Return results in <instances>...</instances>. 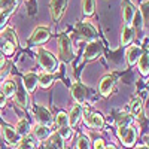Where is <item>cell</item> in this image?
<instances>
[{"label": "cell", "mask_w": 149, "mask_h": 149, "mask_svg": "<svg viewBox=\"0 0 149 149\" xmlns=\"http://www.w3.org/2000/svg\"><path fill=\"white\" fill-rule=\"evenodd\" d=\"M37 60H39V64L46 73H54L58 67L57 58L43 48H39V51H37Z\"/></svg>", "instance_id": "obj_1"}, {"label": "cell", "mask_w": 149, "mask_h": 149, "mask_svg": "<svg viewBox=\"0 0 149 149\" xmlns=\"http://www.w3.org/2000/svg\"><path fill=\"white\" fill-rule=\"evenodd\" d=\"M58 54H60V58L66 61V63L72 61L73 58V46L67 34H61L58 37Z\"/></svg>", "instance_id": "obj_2"}, {"label": "cell", "mask_w": 149, "mask_h": 149, "mask_svg": "<svg viewBox=\"0 0 149 149\" xmlns=\"http://www.w3.org/2000/svg\"><path fill=\"white\" fill-rule=\"evenodd\" d=\"M116 133H118V137L121 139V142H122V145H124V146H127V148L134 146L136 139H137V133H136L134 127H131V125L118 127Z\"/></svg>", "instance_id": "obj_3"}, {"label": "cell", "mask_w": 149, "mask_h": 149, "mask_svg": "<svg viewBox=\"0 0 149 149\" xmlns=\"http://www.w3.org/2000/svg\"><path fill=\"white\" fill-rule=\"evenodd\" d=\"M82 118L85 121V124L91 128H97L100 130L103 128L104 125V119H103V115L98 113V112H93V110H85L82 113Z\"/></svg>", "instance_id": "obj_4"}, {"label": "cell", "mask_w": 149, "mask_h": 149, "mask_svg": "<svg viewBox=\"0 0 149 149\" xmlns=\"http://www.w3.org/2000/svg\"><path fill=\"white\" fill-rule=\"evenodd\" d=\"M103 54V45L100 40H91L86 43L85 52H84V58L85 61H93L95 58H98Z\"/></svg>", "instance_id": "obj_5"}, {"label": "cell", "mask_w": 149, "mask_h": 149, "mask_svg": "<svg viewBox=\"0 0 149 149\" xmlns=\"http://www.w3.org/2000/svg\"><path fill=\"white\" fill-rule=\"evenodd\" d=\"M115 86H116V76L115 74H106L98 84V91H100L102 95L107 97L115 90Z\"/></svg>", "instance_id": "obj_6"}, {"label": "cell", "mask_w": 149, "mask_h": 149, "mask_svg": "<svg viewBox=\"0 0 149 149\" xmlns=\"http://www.w3.org/2000/svg\"><path fill=\"white\" fill-rule=\"evenodd\" d=\"M34 116H36V119H37V122L39 124H42V125H46V127H49L51 124L54 122V119H52V115H51V112H49L46 107H43V106H34Z\"/></svg>", "instance_id": "obj_7"}, {"label": "cell", "mask_w": 149, "mask_h": 149, "mask_svg": "<svg viewBox=\"0 0 149 149\" xmlns=\"http://www.w3.org/2000/svg\"><path fill=\"white\" fill-rule=\"evenodd\" d=\"M76 30L79 33V36L82 39H86V40H95V36H97V30L94 29L93 24L90 22H79L76 26Z\"/></svg>", "instance_id": "obj_8"}, {"label": "cell", "mask_w": 149, "mask_h": 149, "mask_svg": "<svg viewBox=\"0 0 149 149\" xmlns=\"http://www.w3.org/2000/svg\"><path fill=\"white\" fill-rule=\"evenodd\" d=\"M66 6H67V0H51L49 8H51V15H52L54 21H58L63 17Z\"/></svg>", "instance_id": "obj_9"}, {"label": "cell", "mask_w": 149, "mask_h": 149, "mask_svg": "<svg viewBox=\"0 0 149 149\" xmlns=\"http://www.w3.org/2000/svg\"><path fill=\"white\" fill-rule=\"evenodd\" d=\"M48 39H49V29L45 26L36 27L34 31L31 33V43L40 45V43H45Z\"/></svg>", "instance_id": "obj_10"}, {"label": "cell", "mask_w": 149, "mask_h": 149, "mask_svg": "<svg viewBox=\"0 0 149 149\" xmlns=\"http://www.w3.org/2000/svg\"><path fill=\"white\" fill-rule=\"evenodd\" d=\"M72 97L74 98V100L78 102V104H84L86 102V88H85V85L76 82V84H73L72 85Z\"/></svg>", "instance_id": "obj_11"}, {"label": "cell", "mask_w": 149, "mask_h": 149, "mask_svg": "<svg viewBox=\"0 0 149 149\" xmlns=\"http://www.w3.org/2000/svg\"><path fill=\"white\" fill-rule=\"evenodd\" d=\"M37 79H39V76L34 73V72H29L24 74L22 78V84H24V88L27 90V93H33L36 90L37 86Z\"/></svg>", "instance_id": "obj_12"}, {"label": "cell", "mask_w": 149, "mask_h": 149, "mask_svg": "<svg viewBox=\"0 0 149 149\" xmlns=\"http://www.w3.org/2000/svg\"><path fill=\"white\" fill-rule=\"evenodd\" d=\"M140 55H142V49H140V46H137V45H133V46H130V48L127 49V52H125L127 63H128L130 66L137 64V61H139Z\"/></svg>", "instance_id": "obj_13"}, {"label": "cell", "mask_w": 149, "mask_h": 149, "mask_svg": "<svg viewBox=\"0 0 149 149\" xmlns=\"http://www.w3.org/2000/svg\"><path fill=\"white\" fill-rule=\"evenodd\" d=\"M142 109H143V100L142 97H134L130 102V115L133 118H140L142 115Z\"/></svg>", "instance_id": "obj_14"}, {"label": "cell", "mask_w": 149, "mask_h": 149, "mask_svg": "<svg viewBox=\"0 0 149 149\" xmlns=\"http://www.w3.org/2000/svg\"><path fill=\"white\" fill-rule=\"evenodd\" d=\"M134 15H136L134 8L128 2H124L122 3V17H124V22H125V26H131V22L134 21Z\"/></svg>", "instance_id": "obj_15"}, {"label": "cell", "mask_w": 149, "mask_h": 149, "mask_svg": "<svg viewBox=\"0 0 149 149\" xmlns=\"http://www.w3.org/2000/svg\"><path fill=\"white\" fill-rule=\"evenodd\" d=\"M33 134L37 140H48V137L51 136V130L46 125H42V124H37V125L33 128Z\"/></svg>", "instance_id": "obj_16"}, {"label": "cell", "mask_w": 149, "mask_h": 149, "mask_svg": "<svg viewBox=\"0 0 149 149\" xmlns=\"http://www.w3.org/2000/svg\"><path fill=\"white\" fill-rule=\"evenodd\" d=\"M134 29L131 27V26H124V29H122V33H121V45L122 46H127V45H130L131 42H133V39H134Z\"/></svg>", "instance_id": "obj_17"}, {"label": "cell", "mask_w": 149, "mask_h": 149, "mask_svg": "<svg viewBox=\"0 0 149 149\" xmlns=\"http://www.w3.org/2000/svg\"><path fill=\"white\" fill-rule=\"evenodd\" d=\"M67 116H69V125L70 127H74L79 122L81 116H82V107H81V104H74Z\"/></svg>", "instance_id": "obj_18"}, {"label": "cell", "mask_w": 149, "mask_h": 149, "mask_svg": "<svg viewBox=\"0 0 149 149\" xmlns=\"http://www.w3.org/2000/svg\"><path fill=\"white\" fill-rule=\"evenodd\" d=\"M3 136H5L6 142L10 143V145H17V143L19 142L18 133L15 131V128H12V127H9V125H5V127H3Z\"/></svg>", "instance_id": "obj_19"}, {"label": "cell", "mask_w": 149, "mask_h": 149, "mask_svg": "<svg viewBox=\"0 0 149 149\" xmlns=\"http://www.w3.org/2000/svg\"><path fill=\"white\" fill-rule=\"evenodd\" d=\"M0 37H2L3 40H6V42H10L12 45H15V46H17V43H18L17 36H15V30L12 29V27H6L5 30H2V33H0Z\"/></svg>", "instance_id": "obj_20"}, {"label": "cell", "mask_w": 149, "mask_h": 149, "mask_svg": "<svg viewBox=\"0 0 149 149\" xmlns=\"http://www.w3.org/2000/svg\"><path fill=\"white\" fill-rule=\"evenodd\" d=\"M3 93L5 97H12L15 93H17V84L14 81H6L3 85H2V90H0Z\"/></svg>", "instance_id": "obj_21"}, {"label": "cell", "mask_w": 149, "mask_h": 149, "mask_svg": "<svg viewBox=\"0 0 149 149\" xmlns=\"http://www.w3.org/2000/svg\"><path fill=\"white\" fill-rule=\"evenodd\" d=\"M137 64H139L140 73L143 74V76H148V73H149V57H148V52H145V54L140 55Z\"/></svg>", "instance_id": "obj_22"}, {"label": "cell", "mask_w": 149, "mask_h": 149, "mask_svg": "<svg viewBox=\"0 0 149 149\" xmlns=\"http://www.w3.org/2000/svg\"><path fill=\"white\" fill-rule=\"evenodd\" d=\"M15 131L18 133V136H27L29 134V131H30V124H29V121L27 119H19L18 122H17V127H15Z\"/></svg>", "instance_id": "obj_23"}, {"label": "cell", "mask_w": 149, "mask_h": 149, "mask_svg": "<svg viewBox=\"0 0 149 149\" xmlns=\"http://www.w3.org/2000/svg\"><path fill=\"white\" fill-rule=\"evenodd\" d=\"M52 82H54V79H52V74L51 73H42V74H39V79H37V84H39L42 88H49V86L52 85Z\"/></svg>", "instance_id": "obj_24"}, {"label": "cell", "mask_w": 149, "mask_h": 149, "mask_svg": "<svg viewBox=\"0 0 149 149\" xmlns=\"http://www.w3.org/2000/svg\"><path fill=\"white\" fill-rule=\"evenodd\" d=\"M36 143H34V137L30 134L24 136V137L19 140V149H34Z\"/></svg>", "instance_id": "obj_25"}, {"label": "cell", "mask_w": 149, "mask_h": 149, "mask_svg": "<svg viewBox=\"0 0 149 149\" xmlns=\"http://www.w3.org/2000/svg\"><path fill=\"white\" fill-rule=\"evenodd\" d=\"M94 9H95V2L94 0H82V12H84V15H86V17L93 15Z\"/></svg>", "instance_id": "obj_26"}, {"label": "cell", "mask_w": 149, "mask_h": 149, "mask_svg": "<svg viewBox=\"0 0 149 149\" xmlns=\"http://www.w3.org/2000/svg\"><path fill=\"white\" fill-rule=\"evenodd\" d=\"M55 124L58 125V128L70 127V125H69V116H67V113H64V112H60V113L57 115V118H55Z\"/></svg>", "instance_id": "obj_27"}, {"label": "cell", "mask_w": 149, "mask_h": 149, "mask_svg": "<svg viewBox=\"0 0 149 149\" xmlns=\"http://www.w3.org/2000/svg\"><path fill=\"white\" fill-rule=\"evenodd\" d=\"M48 142H49V143H52L57 149H64V140L61 139L57 133H54V134L49 136V137H48Z\"/></svg>", "instance_id": "obj_28"}, {"label": "cell", "mask_w": 149, "mask_h": 149, "mask_svg": "<svg viewBox=\"0 0 149 149\" xmlns=\"http://www.w3.org/2000/svg\"><path fill=\"white\" fill-rule=\"evenodd\" d=\"M131 121H133V116L131 115L121 113V115H118L116 124H118V127H125V125H131Z\"/></svg>", "instance_id": "obj_29"}, {"label": "cell", "mask_w": 149, "mask_h": 149, "mask_svg": "<svg viewBox=\"0 0 149 149\" xmlns=\"http://www.w3.org/2000/svg\"><path fill=\"white\" fill-rule=\"evenodd\" d=\"M148 8H149V3H148V0H146V2H142V5H140L142 22H143V26H146V27H148V19H149V17H148Z\"/></svg>", "instance_id": "obj_30"}, {"label": "cell", "mask_w": 149, "mask_h": 149, "mask_svg": "<svg viewBox=\"0 0 149 149\" xmlns=\"http://www.w3.org/2000/svg\"><path fill=\"white\" fill-rule=\"evenodd\" d=\"M78 149H90V139L86 136H81L78 140Z\"/></svg>", "instance_id": "obj_31"}, {"label": "cell", "mask_w": 149, "mask_h": 149, "mask_svg": "<svg viewBox=\"0 0 149 149\" xmlns=\"http://www.w3.org/2000/svg\"><path fill=\"white\" fill-rule=\"evenodd\" d=\"M106 145H104V140L103 139H97L94 142V149H104Z\"/></svg>", "instance_id": "obj_32"}, {"label": "cell", "mask_w": 149, "mask_h": 149, "mask_svg": "<svg viewBox=\"0 0 149 149\" xmlns=\"http://www.w3.org/2000/svg\"><path fill=\"white\" fill-rule=\"evenodd\" d=\"M5 104H6V97L3 95L2 91H0V107H3Z\"/></svg>", "instance_id": "obj_33"}, {"label": "cell", "mask_w": 149, "mask_h": 149, "mask_svg": "<svg viewBox=\"0 0 149 149\" xmlns=\"http://www.w3.org/2000/svg\"><path fill=\"white\" fill-rule=\"evenodd\" d=\"M45 149H57V148H55L52 143H49V142H48V143H46V146H45Z\"/></svg>", "instance_id": "obj_34"}, {"label": "cell", "mask_w": 149, "mask_h": 149, "mask_svg": "<svg viewBox=\"0 0 149 149\" xmlns=\"http://www.w3.org/2000/svg\"><path fill=\"white\" fill-rule=\"evenodd\" d=\"M104 149H116V146H113V145H109V146H106Z\"/></svg>", "instance_id": "obj_35"}, {"label": "cell", "mask_w": 149, "mask_h": 149, "mask_svg": "<svg viewBox=\"0 0 149 149\" xmlns=\"http://www.w3.org/2000/svg\"><path fill=\"white\" fill-rule=\"evenodd\" d=\"M136 149H148V146H139V148H136Z\"/></svg>", "instance_id": "obj_36"}]
</instances>
